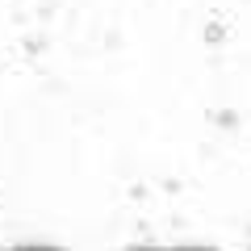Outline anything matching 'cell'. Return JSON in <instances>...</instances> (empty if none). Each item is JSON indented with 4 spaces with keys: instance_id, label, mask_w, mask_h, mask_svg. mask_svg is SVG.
Wrapping results in <instances>:
<instances>
[{
    "instance_id": "cell-1",
    "label": "cell",
    "mask_w": 251,
    "mask_h": 251,
    "mask_svg": "<svg viewBox=\"0 0 251 251\" xmlns=\"http://www.w3.org/2000/svg\"><path fill=\"white\" fill-rule=\"evenodd\" d=\"M222 38H226L222 21H214V25H205V42H209V46H218V42H222Z\"/></svg>"
}]
</instances>
